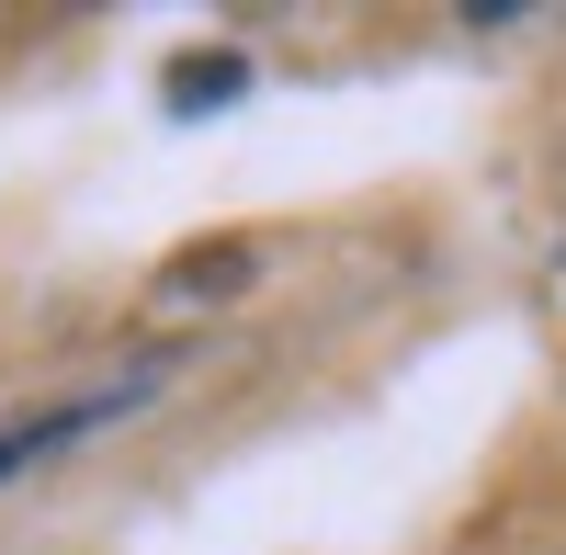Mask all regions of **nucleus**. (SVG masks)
<instances>
[{
    "mask_svg": "<svg viewBox=\"0 0 566 555\" xmlns=\"http://www.w3.org/2000/svg\"><path fill=\"white\" fill-rule=\"evenodd\" d=\"M239 91H250V69L227 57V45H216V57H181V69H170V114H205V103H239Z\"/></svg>",
    "mask_w": 566,
    "mask_h": 555,
    "instance_id": "obj_2",
    "label": "nucleus"
},
{
    "mask_svg": "<svg viewBox=\"0 0 566 555\" xmlns=\"http://www.w3.org/2000/svg\"><path fill=\"white\" fill-rule=\"evenodd\" d=\"M239 284H250V239H193V250L170 261V284H159V295L181 306V295H239Z\"/></svg>",
    "mask_w": 566,
    "mask_h": 555,
    "instance_id": "obj_1",
    "label": "nucleus"
}]
</instances>
